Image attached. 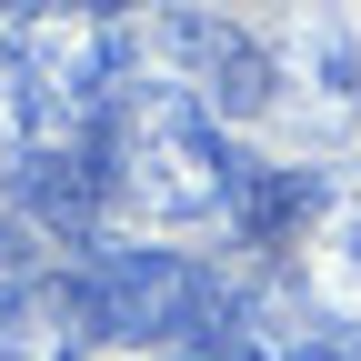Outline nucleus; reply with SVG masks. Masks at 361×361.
<instances>
[{
	"instance_id": "obj_5",
	"label": "nucleus",
	"mask_w": 361,
	"mask_h": 361,
	"mask_svg": "<svg viewBox=\"0 0 361 361\" xmlns=\"http://www.w3.org/2000/svg\"><path fill=\"white\" fill-rule=\"evenodd\" d=\"M201 361H341V331L301 281H251L201 331Z\"/></svg>"
},
{
	"instance_id": "obj_9",
	"label": "nucleus",
	"mask_w": 361,
	"mask_h": 361,
	"mask_svg": "<svg viewBox=\"0 0 361 361\" xmlns=\"http://www.w3.org/2000/svg\"><path fill=\"white\" fill-rule=\"evenodd\" d=\"M30 281H51V261H40V231L0 211V301H11V291H30Z\"/></svg>"
},
{
	"instance_id": "obj_10",
	"label": "nucleus",
	"mask_w": 361,
	"mask_h": 361,
	"mask_svg": "<svg viewBox=\"0 0 361 361\" xmlns=\"http://www.w3.org/2000/svg\"><path fill=\"white\" fill-rule=\"evenodd\" d=\"M341 361H361V331H341Z\"/></svg>"
},
{
	"instance_id": "obj_6",
	"label": "nucleus",
	"mask_w": 361,
	"mask_h": 361,
	"mask_svg": "<svg viewBox=\"0 0 361 361\" xmlns=\"http://www.w3.org/2000/svg\"><path fill=\"white\" fill-rule=\"evenodd\" d=\"M301 261H311V301L331 322H361V171H322V211L301 231Z\"/></svg>"
},
{
	"instance_id": "obj_7",
	"label": "nucleus",
	"mask_w": 361,
	"mask_h": 361,
	"mask_svg": "<svg viewBox=\"0 0 361 361\" xmlns=\"http://www.w3.org/2000/svg\"><path fill=\"white\" fill-rule=\"evenodd\" d=\"M90 301H80V271H51L0 301V361H90Z\"/></svg>"
},
{
	"instance_id": "obj_8",
	"label": "nucleus",
	"mask_w": 361,
	"mask_h": 361,
	"mask_svg": "<svg viewBox=\"0 0 361 361\" xmlns=\"http://www.w3.org/2000/svg\"><path fill=\"white\" fill-rule=\"evenodd\" d=\"M30 90H20V61H11V40H0V191L20 180V161H30Z\"/></svg>"
},
{
	"instance_id": "obj_1",
	"label": "nucleus",
	"mask_w": 361,
	"mask_h": 361,
	"mask_svg": "<svg viewBox=\"0 0 361 361\" xmlns=\"http://www.w3.org/2000/svg\"><path fill=\"white\" fill-rule=\"evenodd\" d=\"M101 171H111V201L141 211V221H211L231 201L241 151L221 141V121L180 80L130 71L121 101H111V130H101Z\"/></svg>"
},
{
	"instance_id": "obj_3",
	"label": "nucleus",
	"mask_w": 361,
	"mask_h": 361,
	"mask_svg": "<svg viewBox=\"0 0 361 361\" xmlns=\"http://www.w3.org/2000/svg\"><path fill=\"white\" fill-rule=\"evenodd\" d=\"M271 121L301 151L361 130V40L341 30L331 0H291L281 30H271Z\"/></svg>"
},
{
	"instance_id": "obj_2",
	"label": "nucleus",
	"mask_w": 361,
	"mask_h": 361,
	"mask_svg": "<svg viewBox=\"0 0 361 361\" xmlns=\"http://www.w3.org/2000/svg\"><path fill=\"white\" fill-rule=\"evenodd\" d=\"M80 301H90V331L101 341H130V351H171V341H191L221 322V291L201 261H180V251H141V241H90L80 251Z\"/></svg>"
},
{
	"instance_id": "obj_4",
	"label": "nucleus",
	"mask_w": 361,
	"mask_h": 361,
	"mask_svg": "<svg viewBox=\"0 0 361 361\" xmlns=\"http://www.w3.org/2000/svg\"><path fill=\"white\" fill-rule=\"evenodd\" d=\"M130 61L161 71V80H180L211 121L271 111V51L241 20H221V11H151V30H130Z\"/></svg>"
}]
</instances>
